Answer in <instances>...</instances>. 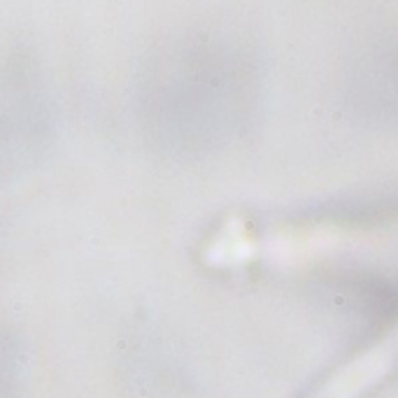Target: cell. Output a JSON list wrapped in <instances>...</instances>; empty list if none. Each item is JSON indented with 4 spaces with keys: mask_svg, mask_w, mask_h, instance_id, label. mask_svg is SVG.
<instances>
[{
    "mask_svg": "<svg viewBox=\"0 0 398 398\" xmlns=\"http://www.w3.org/2000/svg\"><path fill=\"white\" fill-rule=\"evenodd\" d=\"M398 354V345H382L380 349L365 354L363 359L349 365L345 372H340L338 380H333L326 389H321V394L317 398H356L359 394H363V389L372 387L375 380H380L389 368L391 361Z\"/></svg>",
    "mask_w": 398,
    "mask_h": 398,
    "instance_id": "1",
    "label": "cell"
}]
</instances>
